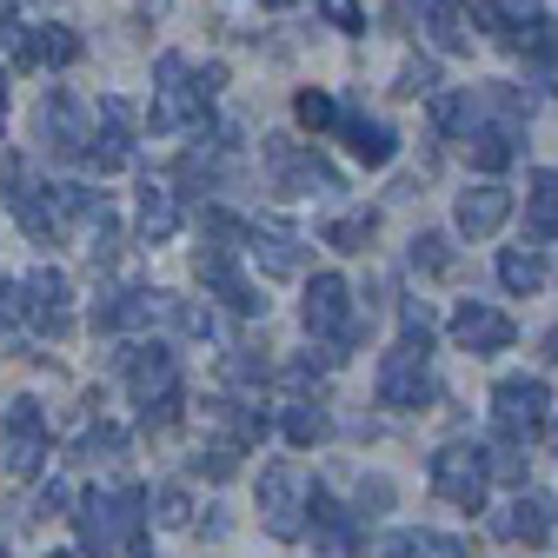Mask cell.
<instances>
[{
    "mask_svg": "<svg viewBox=\"0 0 558 558\" xmlns=\"http://www.w3.org/2000/svg\"><path fill=\"white\" fill-rule=\"evenodd\" d=\"M0 126H8V66H0Z\"/></svg>",
    "mask_w": 558,
    "mask_h": 558,
    "instance_id": "c3c4849f",
    "label": "cell"
},
{
    "mask_svg": "<svg viewBox=\"0 0 558 558\" xmlns=\"http://www.w3.org/2000/svg\"><path fill=\"white\" fill-rule=\"evenodd\" d=\"M167 306H173V293H154V287H126V293H107V300L94 306V326H100V332H140V326L167 319Z\"/></svg>",
    "mask_w": 558,
    "mask_h": 558,
    "instance_id": "d6986e66",
    "label": "cell"
},
{
    "mask_svg": "<svg viewBox=\"0 0 558 558\" xmlns=\"http://www.w3.org/2000/svg\"><path fill=\"white\" fill-rule=\"evenodd\" d=\"M34 140H40V154L81 160L87 140H94V120H87V107L66 94V87H47V100H40V113H34Z\"/></svg>",
    "mask_w": 558,
    "mask_h": 558,
    "instance_id": "7c38bea8",
    "label": "cell"
},
{
    "mask_svg": "<svg viewBox=\"0 0 558 558\" xmlns=\"http://www.w3.org/2000/svg\"><path fill=\"white\" fill-rule=\"evenodd\" d=\"M47 452H53V433H47V405L40 399H14L0 412V465L14 478H40L47 472Z\"/></svg>",
    "mask_w": 558,
    "mask_h": 558,
    "instance_id": "8992f818",
    "label": "cell"
},
{
    "mask_svg": "<svg viewBox=\"0 0 558 558\" xmlns=\"http://www.w3.org/2000/svg\"><path fill=\"white\" fill-rule=\"evenodd\" d=\"M126 558H160V551H154L147 538H133V545H126Z\"/></svg>",
    "mask_w": 558,
    "mask_h": 558,
    "instance_id": "7dc6e473",
    "label": "cell"
},
{
    "mask_svg": "<svg viewBox=\"0 0 558 558\" xmlns=\"http://www.w3.org/2000/svg\"><path fill=\"white\" fill-rule=\"evenodd\" d=\"M306 532H313V551H319V558H360V545H366V519L345 512L326 485L313 493V525H306Z\"/></svg>",
    "mask_w": 558,
    "mask_h": 558,
    "instance_id": "9a60e30c",
    "label": "cell"
},
{
    "mask_svg": "<svg viewBox=\"0 0 558 558\" xmlns=\"http://www.w3.org/2000/svg\"><path fill=\"white\" fill-rule=\"evenodd\" d=\"M339 133H345V147H353L360 167H392V154H399V133L373 113H339Z\"/></svg>",
    "mask_w": 558,
    "mask_h": 558,
    "instance_id": "603a6c76",
    "label": "cell"
},
{
    "mask_svg": "<svg viewBox=\"0 0 558 558\" xmlns=\"http://www.w3.org/2000/svg\"><path fill=\"white\" fill-rule=\"evenodd\" d=\"M373 233H379V214H373V206H366V214H339V220H326V246L332 253H366L373 246Z\"/></svg>",
    "mask_w": 558,
    "mask_h": 558,
    "instance_id": "4dcf8cb0",
    "label": "cell"
},
{
    "mask_svg": "<svg viewBox=\"0 0 558 558\" xmlns=\"http://www.w3.org/2000/svg\"><path fill=\"white\" fill-rule=\"evenodd\" d=\"M34 519H66V485H60V478H47V485H40Z\"/></svg>",
    "mask_w": 558,
    "mask_h": 558,
    "instance_id": "bcb514c9",
    "label": "cell"
},
{
    "mask_svg": "<svg viewBox=\"0 0 558 558\" xmlns=\"http://www.w3.org/2000/svg\"><path fill=\"white\" fill-rule=\"evenodd\" d=\"M227 386H266V360L253 353V345H233L227 353Z\"/></svg>",
    "mask_w": 558,
    "mask_h": 558,
    "instance_id": "60d3db41",
    "label": "cell"
},
{
    "mask_svg": "<svg viewBox=\"0 0 558 558\" xmlns=\"http://www.w3.org/2000/svg\"><path fill=\"white\" fill-rule=\"evenodd\" d=\"M154 519H160V525H193V499H186V485H160V493H154Z\"/></svg>",
    "mask_w": 558,
    "mask_h": 558,
    "instance_id": "ab89813d",
    "label": "cell"
},
{
    "mask_svg": "<svg viewBox=\"0 0 558 558\" xmlns=\"http://www.w3.org/2000/svg\"><path fill=\"white\" fill-rule=\"evenodd\" d=\"M446 332H452V345H459V353H506V345H512V319L499 313V306H485V300H465L452 319H446Z\"/></svg>",
    "mask_w": 558,
    "mask_h": 558,
    "instance_id": "e0dca14e",
    "label": "cell"
},
{
    "mask_svg": "<svg viewBox=\"0 0 558 558\" xmlns=\"http://www.w3.org/2000/svg\"><path fill=\"white\" fill-rule=\"evenodd\" d=\"M0 47H8V60L21 66V74H53V66H74L81 60L74 27H60V21H40V27L0 21Z\"/></svg>",
    "mask_w": 558,
    "mask_h": 558,
    "instance_id": "8fae6325",
    "label": "cell"
},
{
    "mask_svg": "<svg viewBox=\"0 0 558 558\" xmlns=\"http://www.w3.org/2000/svg\"><path fill=\"white\" fill-rule=\"evenodd\" d=\"M439 399V379H433V339H405L379 360V405L386 412H426Z\"/></svg>",
    "mask_w": 558,
    "mask_h": 558,
    "instance_id": "277c9868",
    "label": "cell"
},
{
    "mask_svg": "<svg viewBox=\"0 0 558 558\" xmlns=\"http://www.w3.org/2000/svg\"><path fill=\"white\" fill-rule=\"evenodd\" d=\"M81 167H94V173H120V167H133V107H126L120 94L100 100V126H94V140H87Z\"/></svg>",
    "mask_w": 558,
    "mask_h": 558,
    "instance_id": "5bb4252c",
    "label": "cell"
},
{
    "mask_svg": "<svg viewBox=\"0 0 558 558\" xmlns=\"http://www.w3.org/2000/svg\"><path fill=\"white\" fill-rule=\"evenodd\" d=\"M279 433H287V446H326L332 439V418H326V405L319 399H293L287 412H279Z\"/></svg>",
    "mask_w": 558,
    "mask_h": 558,
    "instance_id": "4316f807",
    "label": "cell"
},
{
    "mask_svg": "<svg viewBox=\"0 0 558 558\" xmlns=\"http://www.w3.org/2000/svg\"><path fill=\"white\" fill-rule=\"evenodd\" d=\"M319 14H326L339 34H360V27H366V8H360V0H319Z\"/></svg>",
    "mask_w": 558,
    "mask_h": 558,
    "instance_id": "7bdbcfd3",
    "label": "cell"
},
{
    "mask_svg": "<svg viewBox=\"0 0 558 558\" xmlns=\"http://www.w3.org/2000/svg\"><path fill=\"white\" fill-rule=\"evenodd\" d=\"M433 493L459 512H478L485 493H493V459H485V446H465V439L439 446L433 452Z\"/></svg>",
    "mask_w": 558,
    "mask_h": 558,
    "instance_id": "52a82bcc",
    "label": "cell"
},
{
    "mask_svg": "<svg viewBox=\"0 0 558 558\" xmlns=\"http://www.w3.org/2000/svg\"><path fill=\"white\" fill-rule=\"evenodd\" d=\"M386 558H472V551L452 532H392L386 538Z\"/></svg>",
    "mask_w": 558,
    "mask_h": 558,
    "instance_id": "f546056e",
    "label": "cell"
},
{
    "mask_svg": "<svg viewBox=\"0 0 558 558\" xmlns=\"http://www.w3.org/2000/svg\"><path fill=\"white\" fill-rule=\"evenodd\" d=\"M227 87V66H186V53H160L154 60V133H186V126H206V100Z\"/></svg>",
    "mask_w": 558,
    "mask_h": 558,
    "instance_id": "6da1fadb",
    "label": "cell"
},
{
    "mask_svg": "<svg viewBox=\"0 0 558 558\" xmlns=\"http://www.w3.org/2000/svg\"><path fill=\"white\" fill-rule=\"evenodd\" d=\"M412 266H418V272H446V266H452V240H446V233H418V240H412Z\"/></svg>",
    "mask_w": 558,
    "mask_h": 558,
    "instance_id": "f35d334b",
    "label": "cell"
},
{
    "mask_svg": "<svg viewBox=\"0 0 558 558\" xmlns=\"http://www.w3.org/2000/svg\"><path fill=\"white\" fill-rule=\"evenodd\" d=\"M545 418H551V386H545V379L512 373V379H499V386H493V426H499L506 439L532 446V439L545 433Z\"/></svg>",
    "mask_w": 558,
    "mask_h": 558,
    "instance_id": "30bf717a",
    "label": "cell"
},
{
    "mask_svg": "<svg viewBox=\"0 0 558 558\" xmlns=\"http://www.w3.org/2000/svg\"><path fill=\"white\" fill-rule=\"evenodd\" d=\"M0 14H14V0H0Z\"/></svg>",
    "mask_w": 558,
    "mask_h": 558,
    "instance_id": "db71d44e",
    "label": "cell"
},
{
    "mask_svg": "<svg viewBox=\"0 0 558 558\" xmlns=\"http://www.w3.org/2000/svg\"><path fill=\"white\" fill-rule=\"evenodd\" d=\"M133 220H140V240H147V246H167L180 233V220H186L180 214V193L167 180H140V214Z\"/></svg>",
    "mask_w": 558,
    "mask_h": 558,
    "instance_id": "7402d4cb",
    "label": "cell"
},
{
    "mask_svg": "<svg viewBox=\"0 0 558 558\" xmlns=\"http://www.w3.org/2000/svg\"><path fill=\"white\" fill-rule=\"evenodd\" d=\"M399 94H405V100L439 94V66H433V60H405V66H399Z\"/></svg>",
    "mask_w": 558,
    "mask_h": 558,
    "instance_id": "b9f144b4",
    "label": "cell"
},
{
    "mask_svg": "<svg viewBox=\"0 0 558 558\" xmlns=\"http://www.w3.org/2000/svg\"><path fill=\"white\" fill-rule=\"evenodd\" d=\"M266 173H272V186L287 193V199H313V193H339V167L326 160V154H313L306 140H266Z\"/></svg>",
    "mask_w": 558,
    "mask_h": 558,
    "instance_id": "ba28073f",
    "label": "cell"
},
{
    "mask_svg": "<svg viewBox=\"0 0 558 558\" xmlns=\"http://www.w3.org/2000/svg\"><path fill=\"white\" fill-rule=\"evenodd\" d=\"M465 154H472V167H478V173H506V167L519 160V120H512V113L478 120V126L465 133Z\"/></svg>",
    "mask_w": 558,
    "mask_h": 558,
    "instance_id": "44dd1931",
    "label": "cell"
},
{
    "mask_svg": "<svg viewBox=\"0 0 558 558\" xmlns=\"http://www.w3.org/2000/svg\"><path fill=\"white\" fill-rule=\"evenodd\" d=\"M167 319H173L180 332H193V339H214V332H220L214 306H193V300H173V306H167Z\"/></svg>",
    "mask_w": 558,
    "mask_h": 558,
    "instance_id": "e575fe53",
    "label": "cell"
},
{
    "mask_svg": "<svg viewBox=\"0 0 558 558\" xmlns=\"http://www.w3.org/2000/svg\"><path fill=\"white\" fill-rule=\"evenodd\" d=\"M147 506H154V493H140V485H113V493H81L74 499V532H81V551L87 558H113V551H126L133 538H140V525H147Z\"/></svg>",
    "mask_w": 558,
    "mask_h": 558,
    "instance_id": "7a4b0ae2",
    "label": "cell"
},
{
    "mask_svg": "<svg viewBox=\"0 0 558 558\" xmlns=\"http://www.w3.org/2000/svg\"><path fill=\"white\" fill-rule=\"evenodd\" d=\"M433 120H439V133L465 140V133L478 126V100H472V94H439V100H433Z\"/></svg>",
    "mask_w": 558,
    "mask_h": 558,
    "instance_id": "d6a6232c",
    "label": "cell"
},
{
    "mask_svg": "<svg viewBox=\"0 0 558 558\" xmlns=\"http://www.w3.org/2000/svg\"><path fill=\"white\" fill-rule=\"evenodd\" d=\"M485 459H493V478H506V485H519V478H525V446H519V439H506V433H499V446H485Z\"/></svg>",
    "mask_w": 558,
    "mask_h": 558,
    "instance_id": "d590c367",
    "label": "cell"
},
{
    "mask_svg": "<svg viewBox=\"0 0 558 558\" xmlns=\"http://www.w3.org/2000/svg\"><path fill=\"white\" fill-rule=\"evenodd\" d=\"M545 360H551V366H558V332H545Z\"/></svg>",
    "mask_w": 558,
    "mask_h": 558,
    "instance_id": "f907efd6",
    "label": "cell"
},
{
    "mask_svg": "<svg viewBox=\"0 0 558 558\" xmlns=\"http://www.w3.org/2000/svg\"><path fill=\"white\" fill-rule=\"evenodd\" d=\"M478 21H472V8L465 0H426V34H433V47L439 53H472V34Z\"/></svg>",
    "mask_w": 558,
    "mask_h": 558,
    "instance_id": "d4e9b609",
    "label": "cell"
},
{
    "mask_svg": "<svg viewBox=\"0 0 558 558\" xmlns=\"http://www.w3.org/2000/svg\"><path fill=\"white\" fill-rule=\"evenodd\" d=\"M193 472H199V478H214V485H227V478L240 472V439H214V446H199V452H193Z\"/></svg>",
    "mask_w": 558,
    "mask_h": 558,
    "instance_id": "836d02e7",
    "label": "cell"
},
{
    "mask_svg": "<svg viewBox=\"0 0 558 558\" xmlns=\"http://www.w3.org/2000/svg\"><path fill=\"white\" fill-rule=\"evenodd\" d=\"M27 319V293H21V279H0V332H14Z\"/></svg>",
    "mask_w": 558,
    "mask_h": 558,
    "instance_id": "ee69618b",
    "label": "cell"
},
{
    "mask_svg": "<svg viewBox=\"0 0 558 558\" xmlns=\"http://www.w3.org/2000/svg\"><path fill=\"white\" fill-rule=\"evenodd\" d=\"M493 532H499L506 545H545V538H551V506L532 499V493H519V499L493 519Z\"/></svg>",
    "mask_w": 558,
    "mask_h": 558,
    "instance_id": "cb8c5ba5",
    "label": "cell"
},
{
    "mask_svg": "<svg viewBox=\"0 0 558 558\" xmlns=\"http://www.w3.org/2000/svg\"><path fill=\"white\" fill-rule=\"evenodd\" d=\"M399 332H405V339H433V313H426V300H405V306H399Z\"/></svg>",
    "mask_w": 558,
    "mask_h": 558,
    "instance_id": "f6af8a7d",
    "label": "cell"
},
{
    "mask_svg": "<svg viewBox=\"0 0 558 558\" xmlns=\"http://www.w3.org/2000/svg\"><path fill=\"white\" fill-rule=\"evenodd\" d=\"M452 220H459L465 240H493V233L512 220V193H506L499 180H478V186L459 193V214H452Z\"/></svg>",
    "mask_w": 558,
    "mask_h": 558,
    "instance_id": "ffe728a7",
    "label": "cell"
},
{
    "mask_svg": "<svg viewBox=\"0 0 558 558\" xmlns=\"http://www.w3.org/2000/svg\"><path fill=\"white\" fill-rule=\"evenodd\" d=\"M300 319H306V332H313V339L339 345V353H345V345L360 339V319H353V287H345L339 272H313V279H306Z\"/></svg>",
    "mask_w": 558,
    "mask_h": 558,
    "instance_id": "9c48e42d",
    "label": "cell"
},
{
    "mask_svg": "<svg viewBox=\"0 0 558 558\" xmlns=\"http://www.w3.org/2000/svg\"><path fill=\"white\" fill-rule=\"evenodd\" d=\"M0 558H8V545H0Z\"/></svg>",
    "mask_w": 558,
    "mask_h": 558,
    "instance_id": "11a10c76",
    "label": "cell"
},
{
    "mask_svg": "<svg viewBox=\"0 0 558 558\" xmlns=\"http://www.w3.org/2000/svg\"><path fill=\"white\" fill-rule=\"evenodd\" d=\"M227 426H233V439H240V446H259V439L272 433V418H266L259 405H227Z\"/></svg>",
    "mask_w": 558,
    "mask_h": 558,
    "instance_id": "8d00e7d4",
    "label": "cell"
},
{
    "mask_svg": "<svg viewBox=\"0 0 558 558\" xmlns=\"http://www.w3.org/2000/svg\"><path fill=\"white\" fill-rule=\"evenodd\" d=\"M140 14H147V21H154V14H167V0H140Z\"/></svg>",
    "mask_w": 558,
    "mask_h": 558,
    "instance_id": "681fc988",
    "label": "cell"
},
{
    "mask_svg": "<svg viewBox=\"0 0 558 558\" xmlns=\"http://www.w3.org/2000/svg\"><path fill=\"white\" fill-rule=\"evenodd\" d=\"M525 227H532V240H558V173H532V186H525Z\"/></svg>",
    "mask_w": 558,
    "mask_h": 558,
    "instance_id": "f1b7e54d",
    "label": "cell"
},
{
    "mask_svg": "<svg viewBox=\"0 0 558 558\" xmlns=\"http://www.w3.org/2000/svg\"><path fill=\"white\" fill-rule=\"evenodd\" d=\"M120 452H126V433H120V426H107V418L81 433V459H120Z\"/></svg>",
    "mask_w": 558,
    "mask_h": 558,
    "instance_id": "74e56055",
    "label": "cell"
},
{
    "mask_svg": "<svg viewBox=\"0 0 558 558\" xmlns=\"http://www.w3.org/2000/svg\"><path fill=\"white\" fill-rule=\"evenodd\" d=\"M293 120H300L306 133H326V126H339V100H332L326 87H300V94H293Z\"/></svg>",
    "mask_w": 558,
    "mask_h": 558,
    "instance_id": "1f68e13d",
    "label": "cell"
},
{
    "mask_svg": "<svg viewBox=\"0 0 558 558\" xmlns=\"http://www.w3.org/2000/svg\"><path fill=\"white\" fill-rule=\"evenodd\" d=\"M120 373H126V392H133V405H154V399L180 392V360L167 353V345H126Z\"/></svg>",
    "mask_w": 558,
    "mask_h": 558,
    "instance_id": "2e32d148",
    "label": "cell"
},
{
    "mask_svg": "<svg viewBox=\"0 0 558 558\" xmlns=\"http://www.w3.org/2000/svg\"><path fill=\"white\" fill-rule=\"evenodd\" d=\"M478 27H485V34H499L506 47H525V34L538 27V0H485Z\"/></svg>",
    "mask_w": 558,
    "mask_h": 558,
    "instance_id": "484cf974",
    "label": "cell"
},
{
    "mask_svg": "<svg viewBox=\"0 0 558 558\" xmlns=\"http://www.w3.org/2000/svg\"><path fill=\"white\" fill-rule=\"evenodd\" d=\"M47 558H87V551H47Z\"/></svg>",
    "mask_w": 558,
    "mask_h": 558,
    "instance_id": "f5cc1de1",
    "label": "cell"
},
{
    "mask_svg": "<svg viewBox=\"0 0 558 558\" xmlns=\"http://www.w3.org/2000/svg\"><path fill=\"white\" fill-rule=\"evenodd\" d=\"M21 293H27V326L34 332H47V339L74 332V279H66L60 266H34L21 279Z\"/></svg>",
    "mask_w": 558,
    "mask_h": 558,
    "instance_id": "4fadbf2b",
    "label": "cell"
},
{
    "mask_svg": "<svg viewBox=\"0 0 558 558\" xmlns=\"http://www.w3.org/2000/svg\"><path fill=\"white\" fill-rule=\"evenodd\" d=\"M259 8H300V0H259Z\"/></svg>",
    "mask_w": 558,
    "mask_h": 558,
    "instance_id": "816d5d0a",
    "label": "cell"
},
{
    "mask_svg": "<svg viewBox=\"0 0 558 558\" xmlns=\"http://www.w3.org/2000/svg\"><path fill=\"white\" fill-rule=\"evenodd\" d=\"M246 253L259 259V272L272 279H300L306 272V240L293 227H279V220H253L246 227Z\"/></svg>",
    "mask_w": 558,
    "mask_h": 558,
    "instance_id": "ac0fdd59",
    "label": "cell"
},
{
    "mask_svg": "<svg viewBox=\"0 0 558 558\" xmlns=\"http://www.w3.org/2000/svg\"><path fill=\"white\" fill-rule=\"evenodd\" d=\"M313 493L319 485L293 465V459H272L266 472H259V525L272 532V538H306V525H313Z\"/></svg>",
    "mask_w": 558,
    "mask_h": 558,
    "instance_id": "3957f363",
    "label": "cell"
},
{
    "mask_svg": "<svg viewBox=\"0 0 558 558\" xmlns=\"http://www.w3.org/2000/svg\"><path fill=\"white\" fill-rule=\"evenodd\" d=\"M193 279L206 287V300H220L227 313H240V319H266V300H259V287L246 279V266H240V246L199 240V246H193Z\"/></svg>",
    "mask_w": 558,
    "mask_h": 558,
    "instance_id": "5b68a950",
    "label": "cell"
},
{
    "mask_svg": "<svg viewBox=\"0 0 558 558\" xmlns=\"http://www.w3.org/2000/svg\"><path fill=\"white\" fill-rule=\"evenodd\" d=\"M499 287H506L512 300H532V293L545 287V259H538V246H506V253H499Z\"/></svg>",
    "mask_w": 558,
    "mask_h": 558,
    "instance_id": "83f0119b",
    "label": "cell"
}]
</instances>
